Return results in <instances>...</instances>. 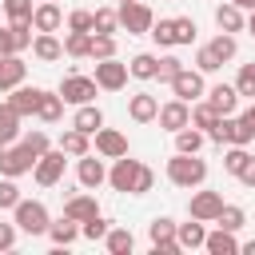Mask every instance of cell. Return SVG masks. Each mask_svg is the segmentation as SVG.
Here are the masks:
<instances>
[{
	"label": "cell",
	"mask_w": 255,
	"mask_h": 255,
	"mask_svg": "<svg viewBox=\"0 0 255 255\" xmlns=\"http://www.w3.org/2000/svg\"><path fill=\"white\" fill-rule=\"evenodd\" d=\"M167 179H171L175 187H187V191H191V187H199V183L207 179V163L199 159V151H191V155H187V151H175V155L167 159Z\"/></svg>",
	"instance_id": "1"
},
{
	"label": "cell",
	"mask_w": 255,
	"mask_h": 255,
	"mask_svg": "<svg viewBox=\"0 0 255 255\" xmlns=\"http://www.w3.org/2000/svg\"><path fill=\"white\" fill-rule=\"evenodd\" d=\"M12 215H16V231H24V235H48V207L40 203V199H20L16 207H12Z\"/></svg>",
	"instance_id": "2"
},
{
	"label": "cell",
	"mask_w": 255,
	"mask_h": 255,
	"mask_svg": "<svg viewBox=\"0 0 255 255\" xmlns=\"http://www.w3.org/2000/svg\"><path fill=\"white\" fill-rule=\"evenodd\" d=\"M251 135H255V131H251L243 120H235V116H219V120L211 124V131H207V139H215V143H239V147H247Z\"/></svg>",
	"instance_id": "3"
},
{
	"label": "cell",
	"mask_w": 255,
	"mask_h": 255,
	"mask_svg": "<svg viewBox=\"0 0 255 255\" xmlns=\"http://www.w3.org/2000/svg\"><path fill=\"white\" fill-rule=\"evenodd\" d=\"M60 100L64 104H96V80L92 76H80V72H72V76H64L60 80Z\"/></svg>",
	"instance_id": "4"
},
{
	"label": "cell",
	"mask_w": 255,
	"mask_h": 255,
	"mask_svg": "<svg viewBox=\"0 0 255 255\" xmlns=\"http://www.w3.org/2000/svg\"><path fill=\"white\" fill-rule=\"evenodd\" d=\"M147 239H151V251L155 255H179L183 251L175 243V219H167V215H159V219L147 223Z\"/></svg>",
	"instance_id": "5"
},
{
	"label": "cell",
	"mask_w": 255,
	"mask_h": 255,
	"mask_svg": "<svg viewBox=\"0 0 255 255\" xmlns=\"http://www.w3.org/2000/svg\"><path fill=\"white\" fill-rule=\"evenodd\" d=\"M167 84H171L175 100H183V104H195V100L207 92V88H203V72H199V68H179Z\"/></svg>",
	"instance_id": "6"
},
{
	"label": "cell",
	"mask_w": 255,
	"mask_h": 255,
	"mask_svg": "<svg viewBox=\"0 0 255 255\" xmlns=\"http://www.w3.org/2000/svg\"><path fill=\"white\" fill-rule=\"evenodd\" d=\"M116 16H120V28H124L128 36H139V32H147V28H151V20H155V16H151V8H147L143 0L120 4V12H116Z\"/></svg>",
	"instance_id": "7"
},
{
	"label": "cell",
	"mask_w": 255,
	"mask_h": 255,
	"mask_svg": "<svg viewBox=\"0 0 255 255\" xmlns=\"http://www.w3.org/2000/svg\"><path fill=\"white\" fill-rule=\"evenodd\" d=\"M96 88H104V92H120L124 84H128V64H120L116 56H108V60H96Z\"/></svg>",
	"instance_id": "8"
},
{
	"label": "cell",
	"mask_w": 255,
	"mask_h": 255,
	"mask_svg": "<svg viewBox=\"0 0 255 255\" xmlns=\"http://www.w3.org/2000/svg\"><path fill=\"white\" fill-rule=\"evenodd\" d=\"M32 167H36V155H32L24 143H8V147L0 151V171H4V175L16 179V175H28Z\"/></svg>",
	"instance_id": "9"
},
{
	"label": "cell",
	"mask_w": 255,
	"mask_h": 255,
	"mask_svg": "<svg viewBox=\"0 0 255 255\" xmlns=\"http://www.w3.org/2000/svg\"><path fill=\"white\" fill-rule=\"evenodd\" d=\"M32 171H36V183H40V187H56V183L64 179V151H60V147H56V151L48 147V151L36 159Z\"/></svg>",
	"instance_id": "10"
},
{
	"label": "cell",
	"mask_w": 255,
	"mask_h": 255,
	"mask_svg": "<svg viewBox=\"0 0 255 255\" xmlns=\"http://www.w3.org/2000/svg\"><path fill=\"white\" fill-rule=\"evenodd\" d=\"M76 179H80L84 191H96L100 183H108V167H104V159H96L92 151H84V155L76 159Z\"/></svg>",
	"instance_id": "11"
},
{
	"label": "cell",
	"mask_w": 255,
	"mask_h": 255,
	"mask_svg": "<svg viewBox=\"0 0 255 255\" xmlns=\"http://www.w3.org/2000/svg\"><path fill=\"white\" fill-rule=\"evenodd\" d=\"M187 211H191V219H199V223H215V215L223 211V195H219V191H195V195L187 199Z\"/></svg>",
	"instance_id": "12"
},
{
	"label": "cell",
	"mask_w": 255,
	"mask_h": 255,
	"mask_svg": "<svg viewBox=\"0 0 255 255\" xmlns=\"http://www.w3.org/2000/svg\"><path fill=\"white\" fill-rule=\"evenodd\" d=\"M155 120H159V128H167V131H179V128H187V124H191V104H183V100H171V104H163V108L155 112Z\"/></svg>",
	"instance_id": "13"
},
{
	"label": "cell",
	"mask_w": 255,
	"mask_h": 255,
	"mask_svg": "<svg viewBox=\"0 0 255 255\" xmlns=\"http://www.w3.org/2000/svg\"><path fill=\"white\" fill-rule=\"evenodd\" d=\"M60 24H64V12H60L56 0H40V4L32 8V28H36V32H56Z\"/></svg>",
	"instance_id": "14"
},
{
	"label": "cell",
	"mask_w": 255,
	"mask_h": 255,
	"mask_svg": "<svg viewBox=\"0 0 255 255\" xmlns=\"http://www.w3.org/2000/svg\"><path fill=\"white\" fill-rule=\"evenodd\" d=\"M96 151H100L104 159H120V155H128V139H124V131H116V128H100V131H96Z\"/></svg>",
	"instance_id": "15"
},
{
	"label": "cell",
	"mask_w": 255,
	"mask_h": 255,
	"mask_svg": "<svg viewBox=\"0 0 255 255\" xmlns=\"http://www.w3.org/2000/svg\"><path fill=\"white\" fill-rule=\"evenodd\" d=\"M135 171H139V159H128V155H120V159L112 163V171H108V183H112L116 191H128V195H131Z\"/></svg>",
	"instance_id": "16"
},
{
	"label": "cell",
	"mask_w": 255,
	"mask_h": 255,
	"mask_svg": "<svg viewBox=\"0 0 255 255\" xmlns=\"http://www.w3.org/2000/svg\"><path fill=\"white\" fill-rule=\"evenodd\" d=\"M207 96V104L219 112V116H235V108H239V92H235V84H215L211 92H203Z\"/></svg>",
	"instance_id": "17"
},
{
	"label": "cell",
	"mask_w": 255,
	"mask_h": 255,
	"mask_svg": "<svg viewBox=\"0 0 255 255\" xmlns=\"http://www.w3.org/2000/svg\"><path fill=\"white\" fill-rule=\"evenodd\" d=\"M40 96H44V88H24V84H16V88H12V96H8V104H12V108H16V116L24 120V116H36Z\"/></svg>",
	"instance_id": "18"
},
{
	"label": "cell",
	"mask_w": 255,
	"mask_h": 255,
	"mask_svg": "<svg viewBox=\"0 0 255 255\" xmlns=\"http://www.w3.org/2000/svg\"><path fill=\"white\" fill-rule=\"evenodd\" d=\"M24 72H28V64L20 60V52L0 56V92H12L16 84H24Z\"/></svg>",
	"instance_id": "19"
},
{
	"label": "cell",
	"mask_w": 255,
	"mask_h": 255,
	"mask_svg": "<svg viewBox=\"0 0 255 255\" xmlns=\"http://www.w3.org/2000/svg\"><path fill=\"white\" fill-rule=\"evenodd\" d=\"M155 112H159V100H155L151 92H135V96L128 100V116H131L135 124H151Z\"/></svg>",
	"instance_id": "20"
},
{
	"label": "cell",
	"mask_w": 255,
	"mask_h": 255,
	"mask_svg": "<svg viewBox=\"0 0 255 255\" xmlns=\"http://www.w3.org/2000/svg\"><path fill=\"white\" fill-rule=\"evenodd\" d=\"M72 128H80L84 135H96V131L104 128V112H100L96 104H80L76 116H72Z\"/></svg>",
	"instance_id": "21"
},
{
	"label": "cell",
	"mask_w": 255,
	"mask_h": 255,
	"mask_svg": "<svg viewBox=\"0 0 255 255\" xmlns=\"http://www.w3.org/2000/svg\"><path fill=\"white\" fill-rule=\"evenodd\" d=\"M32 52H36V60H44V64H56V60L64 56V44L56 40V32H40V36L32 40Z\"/></svg>",
	"instance_id": "22"
},
{
	"label": "cell",
	"mask_w": 255,
	"mask_h": 255,
	"mask_svg": "<svg viewBox=\"0 0 255 255\" xmlns=\"http://www.w3.org/2000/svg\"><path fill=\"white\" fill-rule=\"evenodd\" d=\"M203 239H207V231H203V223H199V219H191V223H175V243H179L183 251L203 247Z\"/></svg>",
	"instance_id": "23"
},
{
	"label": "cell",
	"mask_w": 255,
	"mask_h": 255,
	"mask_svg": "<svg viewBox=\"0 0 255 255\" xmlns=\"http://www.w3.org/2000/svg\"><path fill=\"white\" fill-rule=\"evenodd\" d=\"M48 239L56 243V247H68V243H76L80 239V223L76 219H56V223H48Z\"/></svg>",
	"instance_id": "24"
},
{
	"label": "cell",
	"mask_w": 255,
	"mask_h": 255,
	"mask_svg": "<svg viewBox=\"0 0 255 255\" xmlns=\"http://www.w3.org/2000/svg\"><path fill=\"white\" fill-rule=\"evenodd\" d=\"M203 247L211 251V255H235L239 251V239H235V231H207V239H203Z\"/></svg>",
	"instance_id": "25"
},
{
	"label": "cell",
	"mask_w": 255,
	"mask_h": 255,
	"mask_svg": "<svg viewBox=\"0 0 255 255\" xmlns=\"http://www.w3.org/2000/svg\"><path fill=\"white\" fill-rule=\"evenodd\" d=\"M215 24H219V32H243L247 20H243V8H235V4L227 0V4L215 8Z\"/></svg>",
	"instance_id": "26"
},
{
	"label": "cell",
	"mask_w": 255,
	"mask_h": 255,
	"mask_svg": "<svg viewBox=\"0 0 255 255\" xmlns=\"http://www.w3.org/2000/svg\"><path fill=\"white\" fill-rule=\"evenodd\" d=\"M16 135H20V116H16V108L4 100V104H0V143L8 147V143H16Z\"/></svg>",
	"instance_id": "27"
},
{
	"label": "cell",
	"mask_w": 255,
	"mask_h": 255,
	"mask_svg": "<svg viewBox=\"0 0 255 255\" xmlns=\"http://www.w3.org/2000/svg\"><path fill=\"white\" fill-rule=\"evenodd\" d=\"M88 139H92V135H84L80 128H68V131L60 135V151H64V155H76V159H80L84 151H92V143H88Z\"/></svg>",
	"instance_id": "28"
},
{
	"label": "cell",
	"mask_w": 255,
	"mask_h": 255,
	"mask_svg": "<svg viewBox=\"0 0 255 255\" xmlns=\"http://www.w3.org/2000/svg\"><path fill=\"white\" fill-rule=\"evenodd\" d=\"M100 207H96V199L92 195H72L68 203H64V215L68 219H76V223H84V219H92Z\"/></svg>",
	"instance_id": "29"
},
{
	"label": "cell",
	"mask_w": 255,
	"mask_h": 255,
	"mask_svg": "<svg viewBox=\"0 0 255 255\" xmlns=\"http://www.w3.org/2000/svg\"><path fill=\"white\" fill-rule=\"evenodd\" d=\"M104 243H108V251H112V255H131V247H135V235H131L128 227H108Z\"/></svg>",
	"instance_id": "30"
},
{
	"label": "cell",
	"mask_w": 255,
	"mask_h": 255,
	"mask_svg": "<svg viewBox=\"0 0 255 255\" xmlns=\"http://www.w3.org/2000/svg\"><path fill=\"white\" fill-rule=\"evenodd\" d=\"M60 116H64V100H60V92H44V96H40V108H36V120L56 124Z\"/></svg>",
	"instance_id": "31"
},
{
	"label": "cell",
	"mask_w": 255,
	"mask_h": 255,
	"mask_svg": "<svg viewBox=\"0 0 255 255\" xmlns=\"http://www.w3.org/2000/svg\"><path fill=\"white\" fill-rule=\"evenodd\" d=\"M155 64H159V56L139 52V56H131V64H128V76H135V80H155Z\"/></svg>",
	"instance_id": "32"
},
{
	"label": "cell",
	"mask_w": 255,
	"mask_h": 255,
	"mask_svg": "<svg viewBox=\"0 0 255 255\" xmlns=\"http://www.w3.org/2000/svg\"><path fill=\"white\" fill-rule=\"evenodd\" d=\"M203 139H207V131H199V128H191V124H187V128H179V131H175V151H187V155H191V151H199V147H203Z\"/></svg>",
	"instance_id": "33"
},
{
	"label": "cell",
	"mask_w": 255,
	"mask_h": 255,
	"mask_svg": "<svg viewBox=\"0 0 255 255\" xmlns=\"http://www.w3.org/2000/svg\"><path fill=\"white\" fill-rule=\"evenodd\" d=\"M116 28H120V16H116L112 8H96V12H92V32H96V36H112Z\"/></svg>",
	"instance_id": "34"
},
{
	"label": "cell",
	"mask_w": 255,
	"mask_h": 255,
	"mask_svg": "<svg viewBox=\"0 0 255 255\" xmlns=\"http://www.w3.org/2000/svg\"><path fill=\"white\" fill-rule=\"evenodd\" d=\"M215 223H219L223 231H239V227L247 223V215H243V207H235V203H223V211L215 215Z\"/></svg>",
	"instance_id": "35"
},
{
	"label": "cell",
	"mask_w": 255,
	"mask_h": 255,
	"mask_svg": "<svg viewBox=\"0 0 255 255\" xmlns=\"http://www.w3.org/2000/svg\"><path fill=\"white\" fill-rule=\"evenodd\" d=\"M0 4L8 12V24H24V20L32 24V8H36L32 0H0Z\"/></svg>",
	"instance_id": "36"
},
{
	"label": "cell",
	"mask_w": 255,
	"mask_h": 255,
	"mask_svg": "<svg viewBox=\"0 0 255 255\" xmlns=\"http://www.w3.org/2000/svg\"><path fill=\"white\" fill-rule=\"evenodd\" d=\"M88 48H92V32H68L64 36V52L68 56L80 60V56H88Z\"/></svg>",
	"instance_id": "37"
},
{
	"label": "cell",
	"mask_w": 255,
	"mask_h": 255,
	"mask_svg": "<svg viewBox=\"0 0 255 255\" xmlns=\"http://www.w3.org/2000/svg\"><path fill=\"white\" fill-rule=\"evenodd\" d=\"M207 48H211V52H215L223 64H227V60H235V52H239V44H235V36H231V32H219V36H215Z\"/></svg>",
	"instance_id": "38"
},
{
	"label": "cell",
	"mask_w": 255,
	"mask_h": 255,
	"mask_svg": "<svg viewBox=\"0 0 255 255\" xmlns=\"http://www.w3.org/2000/svg\"><path fill=\"white\" fill-rule=\"evenodd\" d=\"M215 120H219V112H215L207 100L191 108V128H199V131H211V124H215Z\"/></svg>",
	"instance_id": "39"
},
{
	"label": "cell",
	"mask_w": 255,
	"mask_h": 255,
	"mask_svg": "<svg viewBox=\"0 0 255 255\" xmlns=\"http://www.w3.org/2000/svg\"><path fill=\"white\" fill-rule=\"evenodd\" d=\"M247 159H251V151H247V147H239V143H231V147H227V151H223V167H227V171H231V175H239V171H243V163H247Z\"/></svg>",
	"instance_id": "40"
},
{
	"label": "cell",
	"mask_w": 255,
	"mask_h": 255,
	"mask_svg": "<svg viewBox=\"0 0 255 255\" xmlns=\"http://www.w3.org/2000/svg\"><path fill=\"white\" fill-rule=\"evenodd\" d=\"M147 36L159 44V48H171L175 44V32H171V20H151V28H147Z\"/></svg>",
	"instance_id": "41"
},
{
	"label": "cell",
	"mask_w": 255,
	"mask_h": 255,
	"mask_svg": "<svg viewBox=\"0 0 255 255\" xmlns=\"http://www.w3.org/2000/svg\"><path fill=\"white\" fill-rule=\"evenodd\" d=\"M88 56H92V60H108V56H116V36H96V32H92V48H88Z\"/></svg>",
	"instance_id": "42"
},
{
	"label": "cell",
	"mask_w": 255,
	"mask_h": 255,
	"mask_svg": "<svg viewBox=\"0 0 255 255\" xmlns=\"http://www.w3.org/2000/svg\"><path fill=\"white\" fill-rule=\"evenodd\" d=\"M20 199H24V195H20V187L12 183V175H4V179H0V211H12Z\"/></svg>",
	"instance_id": "43"
},
{
	"label": "cell",
	"mask_w": 255,
	"mask_h": 255,
	"mask_svg": "<svg viewBox=\"0 0 255 255\" xmlns=\"http://www.w3.org/2000/svg\"><path fill=\"white\" fill-rule=\"evenodd\" d=\"M171 32H175V44H191L195 40V20L191 16H175L171 20Z\"/></svg>",
	"instance_id": "44"
},
{
	"label": "cell",
	"mask_w": 255,
	"mask_h": 255,
	"mask_svg": "<svg viewBox=\"0 0 255 255\" xmlns=\"http://www.w3.org/2000/svg\"><path fill=\"white\" fill-rule=\"evenodd\" d=\"M80 235H84V239H104V235H108V219L96 211L92 219H84V223H80Z\"/></svg>",
	"instance_id": "45"
},
{
	"label": "cell",
	"mask_w": 255,
	"mask_h": 255,
	"mask_svg": "<svg viewBox=\"0 0 255 255\" xmlns=\"http://www.w3.org/2000/svg\"><path fill=\"white\" fill-rule=\"evenodd\" d=\"M235 92L255 100V64H243V68H239V76H235Z\"/></svg>",
	"instance_id": "46"
},
{
	"label": "cell",
	"mask_w": 255,
	"mask_h": 255,
	"mask_svg": "<svg viewBox=\"0 0 255 255\" xmlns=\"http://www.w3.org/2000/svg\"><path fill=\"white\" fill-rule=\"evenodd\" d=\"M195 68H199L203 76H211V72H219V68H223V60H219L211 48H199V52H195Z\"/></svg>",
	"instance_id": "47"
},
{
	"label": "cell",
	"mask_w": 255,
	"mask_h": 255,
	"mask_svg": "<svg viewBox=\"0 0 255 255\" xmlns=\"http://www.w3.org/2000/svg\"><path fill=\"white\" fill-rule=\"evenodd\" d=\"M151 183H155V171H151L147 163H139V171H135V183H131V195H147V191H151Z\"/></svg>",
	"instance_id": "48"
},
{
	"label": "cell",
	"mask_w": 255,
	"mask_h": 255,
	"mask_svg": "<svg viewBox=\"0 0 255 255\" xmlns=\"http://www.w3.org/2000/svg\"><path fill=\"white\" fill-rule=\"evenodd\" d=\"M179 68H183L179 56H159V64H155V80H171Z\"/></svg>",
	"instance_id": "49"
},
{
	"label": "cell",
	"mask_w": 255,
	"mask_h": 255,
	"mask_svg": "<svg viewBox=\"0 0 255 255\" xmlns=\"http://www.w3.org/2000/svg\"><path fill=\"white\" fill-rule=\"evenodd\" d=\"M68 32H92V12L88 8H76L68 16Z\"/></svg>",
	"instance_id": "50"
},
{
	"label": "cell",
	"mask_w": 255,
	"mask_h": 255,
	"mask_svg": "<svg viewBox=\"0 0 255 255\" xmlns=\"http://www.w3.org/2000/svg\"><path fill=\"white\" fill-rule=\"evenodd\" d=\"M20 143H24V147H28V151H32L36 159H40V155L48 151V135H44V131H28V135H24Z\"/></svg>",
	"instance_id": "51"
},
{
	"label": "cell",
	"mask_w": 255,
	"mask_h": 255,
	"mask_svg": "<svg viewBox=\"0 0 255 255\" xmlns=\"http://www.w3.org/2000/svg\"><path fill=\"white\" fill-rule=\"evenodd\" d=\"M12 52H20V40H16V28L8 24L0 28V56H12Z\"/></svg>",
	"instance_id": "52"
},
{
	"label": "cell",
	"mask_w": 255,
	"mask_h": 255,
	"mask_svg": "<svg viewBox=\"0 0 255 255\" xmlns=\"http://www.w3.org/2000/svg\"><path fill=\"white\" fill-rule=\"evenodd\" d=\"M16 247V223H0V251Z\"/></svg>",
	"instance_id": "53"
},
{
	"label": "cell",
	"mask_w": 255,
	"mask_h": 255,
	"mask_svg": "<svg viewBox=\"0 0 255 255\" xmlns=\"http://www.w3.org/2000/svg\"><path fill=\"white\" fill-rule=\"evenodd\" d=\"M239 183H243V187H255V155L243 163V171H239Z\"/></svg>",
	"instance_id": "54"
},
{
	"label": "cell",
	"mask_w": 255,
	"mask_h": 255,
	"mask_svg": "<svg viewBox=\"0 0 255 255\" xmlns=\"http://www.w3.org/2000/svg\"><path fill=\"white\" fill-rule=\"evenodd\" d=\"M239 120H243V124H247V128H251V131H255V104H251V108H247V112H243V116H239Z\"/></svg>",
	"instance_id": "55"
},
{
	"label": "cell",
	"mask_w": 255,
	"mask_h": 255,
	"mask_svg": "<svg viewBox=\"0 0 255 255\" xmlns=\"http://www.w3.org/2000/svg\"><path fill=\"white\" fill-rule=\"evenodd\" d=\"M231 4H235V8H243V12H251V8H255V0H231Z\"/></svg>",
	"instance_id": "56"
},
{
	"label": "cell",
	"mask_w": 255,
	"mask_h": 255,
	"mask_svg": "<svg viewBox=\"0 0 255 255\" xmlns=\"http://www.w3.org/2000/svg\"><path fill=\"white\" fill-rule=\"evenodd\" d=\"M239 251H243V255H255V239H251V243H239Z\"/></svg>",
	"instance_id": "57"
},
{
	"label": "cell",
	"mask_w": 255,
	"mask_h": 255,
	"mask_svg": "<svg viewBox=\"0 0 255 255\" xmlns=\"http://www.w3.org/2000/svg\"><path fill=\"white\" fill-rule=\"evenodd\" d=\"M247 28H251V36H255V8H251V16H247Z\"/></svg>",
	"instance_id": "58"
},
{
	"label": "cell",
	"mask_w": 255,
	"mask_h": 255,
	"mask_svg": "<svg viewBox=\"0 0 255 255\" xmlns=\"http://www.w3.org/2000/svg\"><path fill=\"white\" fill-rule=\"evenodd\" d=\"M120 4H131V0H120Z\"/></svg>",
	"instance_id": "59"
},
{
	"label": "cell",
	"mask_w": 255,
	"mask_h": 255,
	"mask_svg": "<svg viewBox=\"0 0 255 255\" xmlns=\"http://www.w3.org/2000/svg\"><path fill=\"white\" fill-rule=\"evenodd\" d=\"M0 151H4V143H0Z\"/></svg>",
	"instance_id": "60"
}]
</instances>
